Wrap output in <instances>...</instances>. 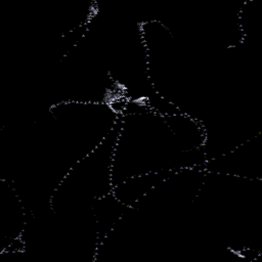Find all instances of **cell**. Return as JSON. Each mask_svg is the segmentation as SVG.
Here are the masks:
<instances>
[{
    "mask_svg": "<svg viewBox=\"0 0 262 262\" xmlns=\"http://www.w3.org/2000/svg\"><path fill=\"white\" fill-rule=\"evenodd\" d=\"M204 149L187 151L168 124L166 115L145 101L129 100L118 122L113 154V183L138 175L205 167Z\"/></svg>",
    "mask_w": 262,
    "mask_h": 262,
    "instance_id": "6da1fadb",
    "label": "cell"
},
{
    "mask_svg": "<svg viewBox=\"0 0 262 262\" xmlns=\"http://www.w3.org/2000/svg\"><path fill=\"white\" fill-rule=\"evenodd\" d=\"M117 134L118 124L98 146L72 166L51 196L52 213L60 217L88 215L98 200L112 193Z\"/></svg>",
    "mask_w": 262,
    "mask_h": 262,
    "instance_id": "7a4b0ae2",
    "label": "cell"
}]
</instances>
